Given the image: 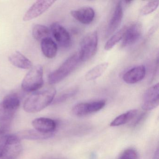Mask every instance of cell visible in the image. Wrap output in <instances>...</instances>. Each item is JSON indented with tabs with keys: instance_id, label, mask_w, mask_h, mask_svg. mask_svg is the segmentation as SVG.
<instances>
[{
	"instance_id": "cell-25",
	"label": "cell",
	"mask_w": 159,
	"mask_h": 159,
	"mask_svg": "<svg viewBox=\"0 0 159 159\" xmlns=\"http://www.w3.org/2000/svg\"><path fill=\"white\" fill-rule=\"evenodd\" d=\"M119 159H139V156L135 150L129 148L123 152Z\"/></svg>"
},
{
	"instance_id": "cell-19",
	"label": "cell",
	"mask_w": 159,
	"mask_h": 159,
	"mask_svg": "<svg viewBox=\"0 0 159 159\" xmlns=\"http://www.w3.org/2000/svg\"><path fill=\"white\" fill-rule=\"evenodd\" d=\"M108 66V63L104 62L94 67L85 74V80L87 81H91L99 78L105 72Z\"/></svg>"
},
{
	"instance_id": "cell-18",
	"label": "cell",
	"mask_w": 159,
	"mask_h": 159,
	"mask_svg": "<svg viewBox=\"0 0 159 159\" xmlns=\"http://www.w3.org/2000/svg\"><path fill=\"white\" fill-rule=\"evenodd\" d=\"M19 139L39 140L50 138L54 134H46L41 133L36 130H27L22 131L16 134Z\"/></svg>"
},
{
	"instance_id": "cell-12",
	"label": "cell",
	"mask_w": 159,
	"mask_h": 159,
	"mask_svg": "<svg viewBox=\"0 0 159 159\" xmlns=\"http://www.w3.org/2000/svg\"><path fill=\"white\" fill-rule=\"evenodd\" d=\"M123 16L121 2H118L115 6L110 21L106 30V37H108L116 31L120 25Z\"/></svg>"
},
{
	"instance_id": "cell-16",
	"label": "cell",
	"mask_w": 159,
	"mask_h": 159,
	"mask_svg": "<svg viewBox=\"0 0 159 159\" xmlns=\"http://www.w3.org/2000/svg\"><path fill=\"white\" fill-rule=\"evenodd\" d=\"M10 63L16 67L22 69H30L33 64L29 59L19 52H16L9 57Z\"/></svg>"
},
{
	"instance_id": "cell-5",
	"label": "cell",
	"mask_w": 159,
	"mask_h": 159,
	"mask_svg": "<svg viewBox=\"0 0 159 159\" xmlns=\"http://www.w3.org/2000/svg\"><path fill=\"white\" fill-rule=\"evenodd\" d=\"M98 45V35L97 31L88 33L82 40L78 52L80 61L85 62L95 55Z\"/></svg>"
},
{
	"instance_id": "cell-2",
	"label": "cell",
	"mask_w": 159,
	"mask_h": 159,
	"mask_svg": "<svg viewBox=\"0 0 159 159\" xmlns=\"http://www.w3.org/2000/svg\"><path fill=\"white\" fill-rule=\"evenodd\" d=\"M20 105L19 96L9 94L0 102V129L7 131Z\"/></svg>"
},
{
	"instance_id": "cell-11",
	"label": "cell",
	"mask_w": 159,
	"mask_h": 159,
	"mask_svg": "<svg viewBox=\"0 0 159 159\" xmlns=\"http://www.w3.org/2000/svg\"><path fill=\"white\" fill-rule=\"evenodd\" d=\"M142 33V26L139 22L126 25L125 33L122 39V46L127 47L134 44L140 39Z\"/></svg>"
},
{
	"instance_id": "cell-21",
	"label": "cell",
	"mask_w": 159,
	"mask_h": 159,
	"mask_svg": "<svg viewBox=\"0 0 159 159\" xmlns=\"http://www.w3.org/2000/svg\"><path fill=\"white\" fill-rule=\"evenodd\" d=\"M32 32V36L35 40L41 41L43 39L49 37L51 31L47 27L37 24L33 27Z\"/></svg>"
},
{
	"instance_id": "cell-17",
	"label": "cell",
	"mask_w": 159,
	"mask_h": 159,
	"mask_svg": "<svg viewBox=\"0 0 159 159\" xmlns=\"http://www.w3.org/2000/svg\"><path fill=\"white\" fill-rule=\"evenodd\" d=\"M41 48L43 53L47 58L52 59L57 54V44L49 37L43 39L41 41Z\"/></svg>"
},
{
	"instance_id": "cell-1",
	"label": "cell",
	"mask_w": 159,
	"mask_h": 159,
	"mask_svg": "<svg viewBox=\"0 0 159 159\" xmlns=\"http://www.w3.org/2000/svg\"><path fill=\"white\" fill-rule=\"evenodd\" d=\"M56 94L53 87L45 88L31 94L24 102V109L28 113H36L52 104Z\"/></svg>"
},
{
	"instance_id": "cell-20",
	"label": "cell",
	"mask_w": 159,
	"mask_h": 159,
	"mask_svg": "<svg viewBox=\"0 0 159 159\" xmlns=\"http://www.w3.org/2000/svg\"><path fill=\"white\" fill-rule=\"evenodd\" d=\"M138 112L137 110H131L119 115L111 123V126H120L129 122L136 116Z\"/></svg>"
},
{
	"instance_id": "cell-27",
	"label": "cell",
	"mask_w": 159,
	"mask_h": 159,
	"mask_svg": "<svg viewBox=\"0 0 159 159\" xmlns=\"http://www.w3.org/2000/svg\"><path fill=\"white\" fill-rule=\"evenodd\" d=\"M145 113H142V114L139 115V116L138 117L137 119L135 120L134 122V124H133L134 125H136L139 123V122H140V121L142 120V119L145 117Z\"/></svg>"
},
{
	"instance_id": "cell-28",
	"label": "cell",
	"mask_w": 159,
	"mask_h": 159,
	"mask_svg": "<svg viewBox=\"0 0 159 159\" xmlns=\"http://www.w3.org/2000/svg\"><path fill=\"white\" fill-rule=\"evenodd\" d=\"M153 159H159V152H158V149H157L156 152H155V155H154Z\"/></svg>"
},
{
	"instance_id": "cell-23",
	"label": "cell",
	"mask_w": 159,
	"mask_h": 159,
	"mask_svg": "<svg viewBox=\"0 0 159 159\" xmlns=\"http://www.w3.org/2000/svg\"><path fill=\"white\" fill-rule=\"evenodd\" d=\"M77 92L78 89L75 88L64 91L54 98L52 103L53 104H58L63 103L75 96L77 94Z\"/></svg>"
},
{
	"instance_id": "cell-7",
	"label": "cell",
	"mask_w": 159,
	"mask_h": 159,
	"mask_svg": "<svg viewBox=\"0 0 159 159\" xmlns=\"http://www.w3.org/2000/svg\"><path fill=\"white\" fill-rule=\"evenodd\" d=\"M104 100L85 102L77 104L72 109V113L78 117H83L99 111L106 105Z\"/></svg>"
},
{
	"instance_id": "cell-3",
	"label": "cell",
	"mask_w": 159,
	"mask_h": 159,
	"mask_svg": "<svg viewBox=\"0 0 159 159\" xmlns=\"http://www.w3.org/2000/svg\"><path fill=\"white\" fill-rule=\"evenodd\" d=\"M80 62L78 53L70 56L57 69L49 74V84L54 85L62 81L75 70Z\"/></svg>"
},
{
	"instance_id": "cell-9",
	"label": "cell",
	"mask_w": 159,
	"mask_h": 159,
	"mask_svg": "<svg viewBox=\"0 0 159 159\" xmlns=\"http://www.w3.org/2000/svg\"><path fill=\"white\" fill-rule=\"evenodd\" d=\"M159 94V83H157L149 87L144 93L142 98V109L145 111H151L158 107Z\"/></svg>"
},
{
	"instance_id": "cell-22",
	"label": "cell",
	"mask_w": 159,
	"mask_h": 159,
	"mask_svg": "<svg viewBox=\"0 0 159 159\" xmlns=\"http://www.w3.org/2000/svg\"><path fill=\"white\" fill-rule=\"evenodd\" d=\"M126 26L123 27L119 31H117L116 33L113 34L106 43L104 47V49L106 51H110L112 49L117 43L120 41L122 40L125 33Z\"/></svg>"
},
{
	"instance_id": "cell-10",
	"label": "cell",
	"mask_w": 159,
	"mask_h": 159,
	"mask_svg": "<svg viewBox=\"0 0 159 159\" xmlns=\"http://www.w3.org/2000/svg\"><path fill=\"white\" fill-rule=\"evenodd\" d=\"M53 37L58 44L64 48H68L71 45V39L68 31L58 23L51 25L50 30Z\"/></svg>"
},
{
	"instance_id": "cell-24",
	"label": "cell",
	"mask_w": 159,
	"mask_h": 159,
	"mask_svg": "<svg viewBox=\"0 0 159 159\" xmlns=\"http://www.w3.org/2000/svg\"><path fill=\"white\" fill-rule=\"evenodd\" d=\"M159 3V1H152L147 3L140 11L141 15H148L154 12L158 8Z\"/></svg>"
},
{
	"instance_id": "cell-6",
	"label": "cell",
	"mask_w": 159,
	"mask_h": 159,
	"mask_svg": "<svg viewBox=\"0 0 159 159\" xmlns=\"http://www.w3.org/2000/svg\"><path fill=\"white\" fill-rule=\"evenodd\" d=\"M22 150L20 139L16 135L8 134L0 144V159H16Z\"/></svg>"
},
{
	"instance_id": "cell-8",
	"label": "cell",
	"mask_w": 159,
	"mask_h": 159,
	"mask_svg": "<svg viewBox=\"0 0 159 159\" xmlns=\"http://www.w3.org/2000/svg\"><path fill=\"white\" fill-rule=\"evenodd\" d=\"M55 2L52 0L37 1L29 9L23 17V21L28 22L42 15Z\"/></svg>"
},
{
	"instance_id": "cell-4",
	"label": "cell",
	"mask_w": 159,
	"mask_h": 159,
	"mask_svg": "<svg viewBox=\"0 0 159 159\" xmlns=\"http://www.w3.org/2000/svg\"><path fill=\"white\" fill-rule=\"evenodd\" d=\"M43 69L41 65L32 67L22 81V90L27 93L36 92L43 84Z\"/></svg>"
},
{
	"instance_id": "cell-13",
	"label": "cell",
	"mask_w": 159,
	"mask_h": 159,
	"mask_svg": "<svg viewBox=\"0 0 159 159\" xmlns=\"http://www.w3.org/2000/svg\"><path fill=\"white\" fill-rule=\"evenodd\" d=\"M32 125L35 130L46 134H54L57 127V123L54 120L44 117L33 120Z\"/></svg>"
},
{
	"instance_id": "cell-26",
	"label": "cell",
	"mask_w": 159,
	"mask_h": 159,
	"mask_svg": "<svg viewBox=\"0 0 159 159\" xmlns=\"http://www.w3.org/2000/svg\"><path fill=\"white\" fill-rule=\"evenodd\" d=\"M9 134H7L6 130L0 129V144L3 143L6 140Z\"/></svg>"
},
{
	"instance_id": "cell-14",
	"label": "cell",
	"mask_w": 159,
	"mask_h": 159,
	"mask_svg": "<svg viewBox=\"0 0 159 159\" xmlns=\"http://www.w3.org/2000/svg\"><path fill=\"white\" fill-rule=\"evenodd\" d=\"M146 73L145 66H137L125 72L123 76V80L125 82L128 84H134L143 80Z\"/></svg>"
},
{
	"instance_id": "cell-15",
	"label": "cell",
	"mask_w": 159,
	"mask_h": 159,
	"mask_svg": "<svg viewBox=\"0 0 159 159\" xmlns=\"http://www.w3.org/2000/svg\"><path fill=\"white\" fill-rule=\"evenodd\" d=\"M71 16L76 20L84 25H89L93 21L94 11L91 7H84L71 11Z\"/></svg>"
}]
</instances>
